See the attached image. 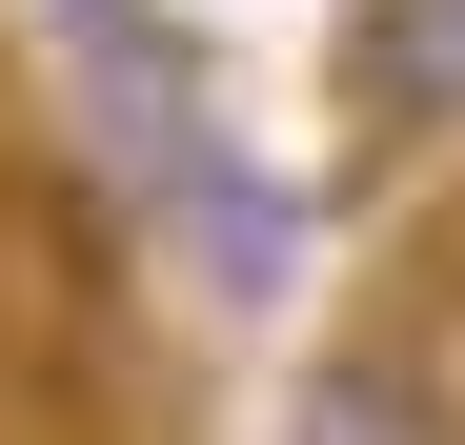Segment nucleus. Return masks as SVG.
Masks as SVG:
<instances>
[{"label": "nucleus", "mask_w": 465, "mask_h": 445, "mask_svg": "<svg viewBox=\"0 0 465 445\" xmlns=\"http://www.w3.org/2000/svg\"><path fill=\"white\" fill-rule=\"evenodd\" d=\"M324 102H344L364 142H445V122H465V0H344Z\"/></svg>", "instance_id": "nucleus-1"}, {"label": "nucleus", "mask_w": 465, "mask_h": 445, "mask_svg": "<svg viewBox=\"0 0 465 445\" xmlns=\"http://www.w3.org/2000/svg\"><path fill=\"white\" fill-rule=\"evenodd\" d=\"M283 445H465V405H445L425 344H324L303 405H283Z\"/></svg>", "instance_id": "nucleus-2"}, {"label": "nucleus", "mask_w": 465, "mask_h": 445, "mask_svg": "<svg viewBox=\"0 0 465 445\" xmlns=\"http://www.w3.org/2000/svg\"><path fill=\"white\" fill-rule=\"evenodd\" d=\"M61 21V61L102 82V122H163V102H203V41L163 21V0H41Z\"/></svg>", "instance_id": "nucleus-3"}]
</instances>
